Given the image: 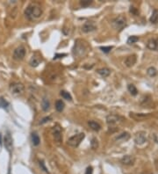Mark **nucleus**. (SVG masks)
Masks as SVG:
<instances>
[{
  "label": "nucleus",
  "instance_id": "1",
  "mask_svg": "<svg viewBox=\"0 0 158 174\" xmlns=\"http://www.w3.org/2000/svg\"><path fill=\"white\" fill-rule=\"evenodd\" d=\"M25 15L27 20L33 21L42 15V8L38 3H31L25 10Z\"/></svg>",
  "mask_w": 158,
  "mask_h": 174
},
{
  "label": "nucleus",
  "instance_id": "2",
  "mask_svg": "<svg viewBox=\"0 0 158 174\" xmlns=\"http://www.w3.org/2000/svg\"><path fill=\"white\" fill-rule=\"evenodd\" d=\"M89 50V46L83 40L77 39L75 41V45L72 49V54L76 57H83L84 56Z\"/></svg>",
  "mask_w": 158,
  "mask_h": 174
},
{
  "label": "nucleus",
  "instance_id": "3",
  "mask_svg": "<svg viewBox=\"0 0 158 174\" xmlns=\"http://www.w3.org/2000/svg\"><path fill=\"white\" fill-rule=\"evenodd\" d=\"M84 137H85V134H84V133H78V134H75V136H71L70 138H68L67 143H68V146L73 147V148H76V147H78L79 145H80L81 142L84 139Z\"/></svg>",
  "mask_w": 158,
  "mask_h": 174
},
{
  "label": "nucleus",
  "instance_id": "4",
  "mask_svg": "<svg viewBox=\"0 0 158 174\" xmlns=\"http://www.w3.org/2000/svg\"><path fill=\"white\" fill-rule=\"evenodd\" d=\"M126 26V18L124 15H118L112 20V26L116 30H122Z\"/></svg>",
  "mask_w": 158,
  "mask_h": 174
},
{
  "label": "nucleus",
  "instance_id": "5",
  "mask_svg": "<svg viewBox=\"0 0 158 174\" xmlns=\"http://www.w3.org/2000/svg\"><path fill=\"white\" fill-rule=\"evenodd\" d=\"M10 91L12 95H15V96H18V95H21L25 91V85L22 83H18V82H15V83H12L10 84Z\"/></svg>",
  "mask_w": 158,
  "mask_h": 174
},
{
  "label": "nucleus",
  "instance_id": "6",
  "mask_svg": "<svg viewBox=\"0 0 158 174\" xmlns=\"http://www.w3.org/2000/svg\"><path fill=\"white\" fill-rule=\"evenodd\" d=\"M52 134L55 142H62V127L59 124L56 123L55 124L54 127L52 128Z\"/></svg>",
  "mask_w": 158,
  "mask_h": 174
},
{
  "label": "nucleus",
  "instance_id": "7",
  "mask_svg": "<svg viewBox=\"0 0 158 174\" xmlns=\"http://www.w3.org/2000/svg\"><path fill=\"white\" fill-rule=\"evenodd\" d=\"M26 47L24 46H19L14 50L13 52V59L17 61H21L24 59V57L26 56Z\"/></svg>",
  "mask_w": 158,
  "mask_h": 174
},
{
  "label": "nucleus",
  "instance_id": "8",
  "mask_svg": "<svg viewBox=\"0 0 158 174\" xmlns=\"http://www.w3.org/2000/svg\"><path fill=\"white\" fill-rule=\"evenodd\" d=\"M123 120V118L120 117V115H116V114H110L106 117V122L110 127L115 126L117 124L120 123L121 121Z\"/></svg>",
  "mask_w": 158,
  "mask_h": 174
},
{
  "label": "nucleus",
  "instance_id": "9",
  "mask_svg": "<svg viewBox=\"0 0 158 174\" xmlns=\"http://www.w3.org/2000/svg\"><path fill=\"white\" fill-rule=\"evenodd\" d=\"M3 142H4V145L5 149L9 151V153L12 152L13 149V140L9 132H7V133L5 134V136L4 137V141Z\"/></svg>",
  "mask_w": 158,
  "mask_h": 174
},
{
  "label": "nucleus",
  "instance_id": "10",
  "mask_svg": "<svg viewBox=\"0 0 158 174\" xmlns=\"http://www.w3.org/2000/svg\"><path fill=\"white\" fill-rule=\"evenodd\" d=\"M97 29V26L95 25L93 21H86L82 26V31L85 33H91V32L95 31Z\"/></svg>",
  "mask_w": 158,
  "mask_h": 174
},
{
  "label": "nucleus",
  "instance_id": "11",
  "mask_svg": "<svg viewBox=\"0 0 158 174\" xmlns=\"http://www.w3.org/2000/svg\"><path fill=\"white\" fill-rule=\"evenodd\" d=\"M147 47L150 50L158 51V38H151L147 42Z\"/></svg>",
  "mask_w": 158,
  "mask_h": 174
},
{
  "label": "nucleus",
  "instance_id": "12",
  "mask_svg": "<svg viewBox=\"0 0 158 174\" xmlns=\"http://www.w3.org/2000/svg\"><path fill=\"white\" fill-rule=\"evenodd\" d=\"M147 141L146 136H145V133L143 132H140V133H137L134 136V142H135L136 144L141 145L145 143V142Z\"/></svg>",
  "mask_w": 158,
  "mask_h": 174
},
{
  "label": "nucleus",
  "instance_id": "13",
  "mask_svg": "<svg viewBox=\"0 0 158 174\" xmlns=\"http://www.w3.org/2000/svg\"><path fill=\"white\" fill-rule=\"evenodd\" d=\"M137 61V57L135 55H130L128 56H126V58L125 59V65L126 67L130 68L133 67V66L136 63Z\"/></svg>",
  "mask_w": 158,
  "mask_h": 174
},
{
  "label": "nucleus",
  "instance_id": "14",
  "mask_svg": "<svg viewBox=\"0 0 158 174\" xmlns=\"http://www.w3.org/2000/svg\"><path fill=\"white\" fill-rule=\"evenodd\" d=\"M120 162L125 165H133L134 162H135V158L133 156H130V155H126V156H124V157L121 158Z\"/></svg>",
  "mask_w": 158,
  "mask_h": 174
},
{
  "label": "nucleus",
  "instance_id": "15",
  "mask_svg": "<svg viewBox=\"0 0 158 174\" xmlns=\"http://www.w3.org/2000/svg\"><path fill=\"white\" fill-rule=\"evenodd\" d=\"M41 62V58L38 56V55H33L32 58L30 59V62H29V64H30L31 67H33L35 68L37 67L39 63Z\"/></svg>",
  "mask_w": 158,
  "mask_h": 174
},
{
  "label": "nucleus",
  "instance_id": "16",
  "mask_svg": "<svg viewBox=\"0 0 158 174\" xmlns=\"http://www.w3.org/2000/svg\"><path fill=\"white\" fill-rule=\"evenodd\" d=\"M97 72L101 76H103V78H107V76L111 74V70L108 68H102V69L97 70Z\"/></svg>",
  "mask_w": 158,
  "mask_h": 174
},
{
  "label": "nucleus",
  "instance_id": "17",
  "mask_svg": "<svg viewBox=\"0 0 158 174\" xmlns=\"http://www.w3.org/2000/svg\"><path fill=\"white\" fill-rule=\"evenodd\" d=\"M41 108H42V110L45 111V112L48 111L50 108V102L46 97H44L41 100Z\"/></svg>",
  "mask_w": 158,
  "mask_h": 174
},
{
  "label": "nucleus",
  "instance_id": "18",
  "mask_svg": "<svg viewBox=\"0 0 158 174\" xmlns=\"http://www.w3.org/2000/svg\"><path fill=\"white\" fill-rule=\"evenodd\" d=\"M88 125H89L90 128H91L92 130H94V131H99L100 129H101V126L94 120L88 121Z\"/></svg>",
  "mask_w": 158,
  "mask_h": 174
},
{
  "label": "nucleus",
  "instance_id": "19",
  "mask_svg": "<svg viewBox=\"0 0 158 174\" xmlns=\"http://www.w3.org/2000/svg\"><path fill=\"white\" fill-rule=\"evenodd\" d=\"M31 139H32V142H33V146H38L41 142V139H39V136L37 134V133L33 132L31 134Z\"/></svg>",
  "mask_w": 158,
  "mask_h": 174
},
{
  "label": "nucleus",
  "instance_id": "20",
  "mask_svg": "<svg viewBox=\"0 0 158 174\" xmlns=\"http://www.w3.org/2000/svg\"><path fill=\"white\" fill-rule=\"evenodd\" d=\"M130 138V134L126 132H124V133L120 134L117 138H116V141H121V142H126L127 140Z\"/></svg>",
  "mask_w": 158,
  "mask_h": 174
},
{
  "label": "nucleus",
  "instance_id": "21",
  "mask_svg": "<svg viewBox=\"0 0 158 174\" xmlns=\"http://www.w3.org/2000/svg\"><path fill=\"white\" fill-rule=\"evenodd\" d=\"M64 107H65V104L62 99L56 100V102H55V109H56L58 112H62V111H63Z\"/></svg>",
  "mask_w": 158,
  "mask_h": 174
},
{
  "label": "nucleus",
  "instance_id": "22",
  "mask_svg": "<svg viewBox=\"0 0 158 174\" xmlns=\"http://www.w3.org/2000/svg\"><path fill=\"white\" fill-rule=\"evenodd\" d=\"M149 20L151 23H154V24L158 23V10L155 9L153 11V13H152L151 17H150V18H149Z\"/></svg>",
  "mask_w": 158,
  "mask_h": 174
},
{
  "label": "nucleus",
  "instance_id": "23",
  "mask_svg": "<svg viewBox=\"0 0 158 174\" xmlns=\"http://www.w3.org/2000/svg\"><path fill=\"white\" fill-rule=\"evenodd\" d=\"M147 74L149 76L153 78V76H155L157 75V70H156V69H155V67H149L147 70Z\"/></svg>",
  "mask_w": 158,
  "mask_h": 174
},
{
  "label": "nucleus",
  "instance_id": "24",
  "mask_svg": "<svg viewBox=\"0 0 158 174\" xmlns=\"http://www.w3.org/2000/svg\"><path fill=\"white\" fill-rule=\"evenodd\" d=\"M60 94H61V96H62L63 99H66V100H68V101H71V100H72V97H71V95L68 93V91H61Z\"/></svg>",
  "mask_w": 158,
  "mask_h": 174
},
{
  "label": "nucleus",
  "instance_id": "25",
  "mask_svg": "<svg viewBox=\"0 0 158 174\" xmlns=\"http://www.w3.org/2000/svg\"><path fill=\"white\" fill-rule=\"evenodd\" d=\"M127 89H128L129 92H130L132 95H134V96L137 95V92H138V91H137L136 87L134 86V84H129V85L127 86Z\"/></svg>",
  "mask_w": 158,
  "mask_h": 174
},
{
  "label": "nucleus",
  "instance_id": "26",
  "mask_svg": "<svg viewBox=\"0 0 158 174\" xmlns=\"http://www.w3.org/2000/svg\"><path fill=\"white\" fill-rule=\"evenodd\" d=\"M139 41V38L137 36H130L127 39V44H134L135 42Z\"/></svg>",
  "mask_w": 158,
  "mask_h": 174
},
{
  "label": "nucleus",
  "instance_id": "27",
  "mask_svg": "<svg viewBox=\"0 0 158 174\" xmlns=\"http://www.w3.org/2000/svg\"><path fill=\"white\" fill-rule=\"evenodd\" d=\"M91 149H97V147H98V142H97V138H95V137H94V138L91 139Z\"/></svg>",
  "mask_w": 158,
  "mask_h": 174
},
{
  "label": "nucleus",
  "instance_id": "28",
  "mask_svg": "<svg viewBox=\"0 0 158 174\" xmlns=\"http://www.w3.org/2000/svg\"><path fill=\"white\" fill-rule=\"evenodd\" d=\"M91 4H92L91 0H82V1H80V5L82 7H88Z\"/></svg>",
  "mask_w": 158,
  "mask_h": 174
},
{
  "label": "nucleus",
  "instance_id": "29",
  "mask_svg": "<svg viewBox=\"0 0 158 174\" xmlns=\"http://www.w3.org/2000/svg\"><path fill=\"white\" fill-rule=\"evenodd\" d=\"M113 49L112 46H108V47H100V49L102 50L103 52L105 53V54H107V53H109L111 50Z\"/></svg>",
  "mask_w": 158,
  "mask_h": 174
},
{
  "label": "nucleus",
  "instance_id": "30",
  "mask_svg": "<svg viewBox=\"0 0 158 174\" xmlns=\"http://www.w3.org/2000/svg\"><path fill=\"white\" fill-rule=\"evenodd\" d=\"M39 166H41V168L42 169V170H43V171H45V172H47V173L49 172V171H47V167H46V166H45V163H44L43 161H39Z\"/></svg>",
  "mask_w": 158,
  "mask_h": 174
},
{
  "label": "nucleus",
  "instance_id": "31",
  "mask_svg": "<svg viewBox=\"0 0 158 174\" xmlns=\"http://www.w3.org/2000/svg\"><path fill=\"white\" fill-rule=\"evenodd\" d=\"M49 120H51V117H50V116H47V117H45V118L42 119V120L39 121V124H44V123H46Z\"/></svg>",
  "mask_w": 158,
  "mask_h": 174
},
{
  "label": "nucleus",
  "instance_id": "32",
  "mask_svg": "<svg viewBox=\"0 0 158 174\" xmlns=\"http://www.w3.org/2000/svg\"><path fill=\"white\" fill-rule=\"evenodd\" d=\"M92 171H93V170H92V167L91 166H89V167H87V169H86L85 174H92Z\"/></svg>",
  "mask_w": 158,
  "mask_h": 174
},
{
  "label": "nucleus",
  "instance_id": "33",
  "mask_svg": "<svg viewBox=\"0 0 158 174\" xmlns=\"http://www.w3.org/2000/svg\"><path fill=\"white\" fill-rule=\"evenodd\" d=\"M130 12H132V13H134V14H137V11H136V8H134V6H131V8H130Z\"/></svg>",
  "mask_w": 158,
  "mask_h": 174
},
{
  "label": "nucleus",
  "instance_id": "34",
  "mask_svg": "<svg viewBox=\"0 0 158 174\" xmlns=\"http://www.w3.org/2000/svg\"><path fill=\"white\" fill-rule=\"evenodd\" d=\"M65 55H66V54H56V55H55V56L54 59H56V58H60L61 56H65Z\"/></svg>",
  "mask_w": 158,
  "mask_h": 174
},
{
  "label": "nucleus",
  "instance_id": "35",
  "mask_svg": "<svg viewBox=\"0 0 158 174\" xmlns=\"http://www.w3.org/2000/svg\"><path fill=\"white\" fill-rule=\"evenodd\" d=\"M0 145H2V134H0Z\"/></svg>",
  "mask_w": 158,
  "mask_h": 174
}]
</instances>
